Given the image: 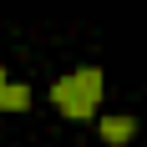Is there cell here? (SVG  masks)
I'll list each match as a JSON object with an SVG mask.
<instances>
[{"mask_svg":"<svg viewBox=\"0 0 147 147\" xmlns=\"http://www.w3.org/2000/svg\"><path fill=\"white\" fill-rule=\"evenodd\" d=\"M96 127H102V142H107V147H127V142L137 137V117H122V112H117V117H107V112H102Z\"/></svg>","mask_w":147,"mask_h":147,"instance_id":"obj_2","label":"cell"},{"mask_svg":"<svg viewBox=\"0 0 147 147\" xmlns=\"http://www.w3.org/2000/svg\"><path fill=\"white\" fill-rule=\"evenodd\" d=\"M102 66H81V71L71 76H61L56 86H51V102H56L61 117H71V122H91V117H102Z\"/></svg>","mask_w":147,"mask_h":147,"instance_id":"obj_1","label":"cell"},{"mask_svg":"<svg viewBox=\"0 0 147 147\" xmlns=\"http://www.w3.org/2000/svg\"><path fill=\"white\" fill-rule=\"evenodd\" d=\"M30 107V86L26 81H5L0 86V112H26Z\"/></svg>","mask_w":147,"mask_h":147,"instance_id":"obj_3","label":"cell"},{"mask_svg":"<svg viewBox=\"0 0 147 147\" xmlns=\"http://www.w3.org/2000/svg\"><path fill=\"white\" fill-rule=\"evenodd\" d=\"M0 86H5V66H0Z\"/></svg>","mask_w":147,"mask_h":147,"instance_id":"obj_4","label":"cell"}]
</instances>
